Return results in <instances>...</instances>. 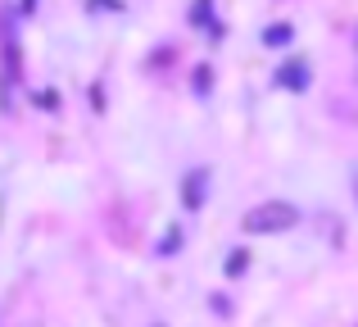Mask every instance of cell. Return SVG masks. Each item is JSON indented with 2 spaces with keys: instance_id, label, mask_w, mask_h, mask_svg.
Segmentation results:
<instances>
[{
  "instance_id": "6da1fadb",
  "label": "cell",
  "mask_w": 358,
  "mask_h": 327,
  "mask_svg": "<svg viewBox=\"0 0 358 327\" xmlns=\"http://www.w3.org/2000/svg\"><path fill=\"white\" fill-rule=\"evenodd\" d=\"M295 204H281V200H272V204H259L254 214H245V232H286V228H295Z\"/></svg>"
},
{
  "instance_id": "7a4b0ae2",
  "label": "cell",
  "mask_w": 358,
  "mask_h": 327,
  "mask_svg": "<svg viewBox=\"0 0 358 327\" xmlns=\"http://www.w3.org/2000/svg\"><path fill=\"white\" fill-rule=\"evenodd\" d=\"M350 186H354V200H358V164L350 168Z\"/></svg>"
}]
</instances>
